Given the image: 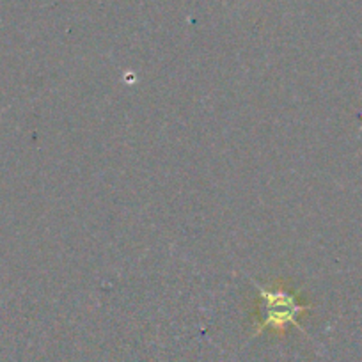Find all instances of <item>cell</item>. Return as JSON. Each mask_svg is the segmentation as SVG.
Masks as SVG:
<instances>
[{
    "instance_id": "6da1fadb",
    "label": "cell",
    "mask_w": 362,
    "mask_h": 362,
    "mask_svg": "<svg viewBox=\"0 0 362 362\" xmlns=\"http://www.w3.org/2000/svg\"><path fill=\"white\" fill-rule=\"evenodd\" d=\"M259 290V309L254 336L264 330L284 332L288 327H297L302 330L298 318L308 311V305L300 304L297 295L288 291L283 284H257Z\"/></svg>"
}]
</instances>
